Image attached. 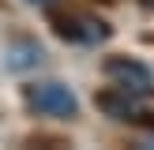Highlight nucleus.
Listing matches in <instances>:
<instances>
[{
    "mask_svg": "<svg viewBox=\"0 0 154 150\" xmlns=\"http://www.w3.org/2000/svg\"><path fill=\"white\" fill-rule=\"evenodd\" d=\"M42 56H45L42 45L23 41V45H15V49H8V68H30V64H38Z\"/></svg>",
    "mask_w": 154,
    "mask_h": 150,
    "instance_id": "39448f33",
    "label": "nucleus"
},
{
    "mask_svg": "<svg viewBox=\"0 0 154 150\" xmlns=\"http://www.w3.org/2000/svg\"><path fill=\"white\" fill-rule=\"evenodd\" d=\"M94 101H98V109H102V112H109V116H117V120H132V124L154 128V116H150V112H139V109L132 105V94H124L120 86L102 90V94H98Z\"/></svg>",
    "mask_w": 154,
    "mask_h": 150,
    "instance_id": "20e7f679",
    "label": "nucleus"
},
{
    "mask_svg": "<svg viewBox=\"0 0 154 150\" xmlns=\"http://www.w3.org/2000/svg\"><path fill=\"white\" fill-rule=\"evenodd\" d=\"M26 4H53V0H26Z\"/></svg>",
    "mask_w": 154,
    "mask_h": 150,
    "instance_id": "423d86ee",
    "label": "nucleus"
},
{
    "mask_svg": "<svg viewBox=\"0 0 154 150\" xmlns=\"http://www.w3.org/2000/svg\"><path fill=\"white\" fill-rule=\"evenodd\" d=\"M23 101L34 116H53V120L79 116V101L64 82H30V86H23Z\"/></svg>",
    "mask_w": 154,
    "mask_h": 150,
    "instance_id": "f257e3e1",
    "label": "nucleus"
},
{
    "mask_svg": "<svg viewBox=\"0 0 154 150\" xmlns=\"http://www.w3.org/2000/svg\"><path fill=\"white\" fill-rule=\"evenodd\" d=\"M105 75L132 98H150L154 94V75L132 56H109L105 60Z\"/></svg>",
    "mask_w": 154,
    "mask_h": 150,
    "instance_id": "7ed1b4c3",
    "label": "nucleus"
},
{
    "mask_svg": "<svg viewBox=\"0 0 154 150\" xmlns=\"http://www.w3.org/2000/svg\"><path fill=\"white\" fill-rule=\"evenodd\" d=\"M49 26H53L57 38L75 41V45H98V41H105V38L113 34L109 22L94 19V15H83V11H53Z\"/></svg>",
    "mask_w": 154,
    "mask_h": 150,
    "instance_id": "f03ea898",
    "label": "nucleus"
}]
</instances>
